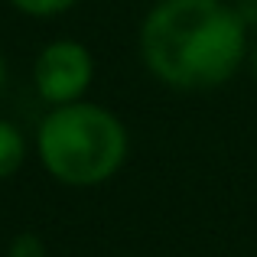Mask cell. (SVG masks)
Masks as SVG:
<instances>
[{
  "mask_svg": "<svg viewBox=\"0 0 257 257\" xmlns=\"http://www.w3.org/2000/svg\"><path fill=\"white\" fill-rule=\"evenodd\" d=\"M140 52L170 88H218L247 56V23L225 0H160L144 20Z\"/></svg>",
  "mask_w": 257,
  "mask_h": 257,
  "instance_id": "6da1fadb",
  "label": "cell"
},
{
  "mask_svg": "<svg viewBox=\"0 0 257 257\" xmlns=\"http://www.w3.org/2000/svg\"><path fill=\"white\" fill-rule=\"evenodd\" d=\"M43 166L65 186H98L120 170L127 131L107 107L72 101L43 117L36 134Z\"/></svg>",
  "mask_w": 257,
  "mask_h": 257,
  "instance_id": "7a4b0ae2",
  "label": "cell"
},
{
  "mask_svg": "<svg viewBox=\"0 0 257 257\" xmlns=\"http://www.w3.org/2000/svg\"><path fill=\"white\" fill-rule=\"evenodd\" d=\"M94 75L91 52L75 39H56V43L43 46V52L36 56L33 65V82L43 101H49L52 107L82 101Z\"/></svg>",
  "mask_w": 257,
  "mask_h": 257,
  "instance_id": "3957f363",
  "label": "cell"
},
{
  "mask_svg": "<svg viewBox=\"0 0 257 257\" xmlns=\"http://www.w3.org/2000/svg\"><path fill=\"white\" fill-rule=\"evenodd\" d=\"M26 160V137L17 124L0 120V179L13 176Z\"/></svg>",
  "mask_w": 257,
  "mask_h": 257,
  "instance_id": "277c9868",
  "label": "cell"
},
{
  "mask_svg": "<svg viewBox=\"0 0 257 257\" xmlns=\"http://www.w3.org/2000/svg\"><path fill=\"white\" fill-rule=\"evenodd\" d=\"M20 13H30V17H56L65 13L78 4V0H10Z\"/></svg>",
  "mask_w": 257,
  "mask_h": 257,
  "instance_id": "5b68a950",
  "label": "cell"
},
{
  "mask_svg": "<svg viewBox=\"0 0 257 257\" xmlns=\"http://www.w3.org/2000/svg\"><path fill=\"white\" fill-rule=\"evenodd\" d=\"M10 257H46L43 241H39L36 234H20L10 244Z\"/></svg>",
  "mask_w": 257,
  "mask_h": 257,
  "instance_id": "8992f818",
  "label": "cell"
},
{
  "mask_svg": "<svg viewBox=\"0 0 257 257\" xmlns=\"http://www.w3.org/2000/svg\"><path fill=\"white\" fill-rule=\"evenodd\" d=\"M4 82H7V65H4V56H0V88H4Z\"/></svg>",
  "mask_w": 257,
  "mask_h": 257,
  "instance_id": "52a82bcc",
  "label": "cell"
},
{
  "mask_svg": "<svg viewBox=\"0 0 257 257\" xmlns=\"http://www.w3.org/2000/svg\"><path fill=\"white\" fill-rule=\"evenodd\" d=\"M254 75H257V46H254Z\"/></svg>",
  "mask_w": 257,
  "mask_h": 257,
  "instance_id": "ba28073f",
  "label": "cell"
}]
</instances>
